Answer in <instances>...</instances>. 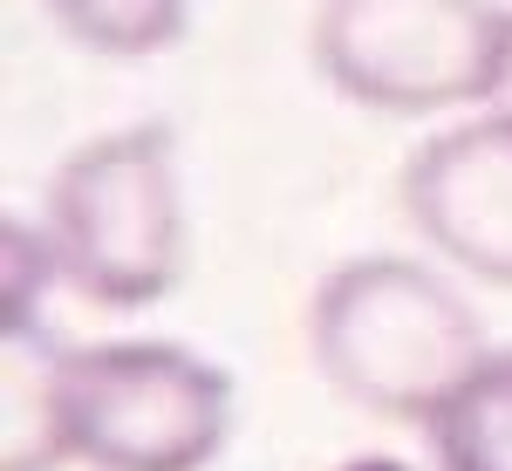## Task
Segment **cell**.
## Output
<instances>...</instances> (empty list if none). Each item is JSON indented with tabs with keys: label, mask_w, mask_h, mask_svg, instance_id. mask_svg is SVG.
<instances>
[{
	"label": "cell",
	"mask_w": 512,
	"mask_h": 471,
	"mask_svg": "<svg viewBox=\"0 0 512 471\" xmlns=\"http://www.w3.org/2000/svg\"><path fill=\"white\" fill-rule=\"evenodd\" d=\"M41 233L55 274L89 308H151L185 274V185L171 123L89 137L48 178Z\"/></svg>",
	"instance_id": "2"
},
{
	"label": "cell",
	"mask_w": 512,
	"mask_h": 471,
	"mask_svg": "<svg viewBox=\"0 0 512 471\" xmlns=\"http://www.w3.org/2000/svg\"><path fill=\"white\" fill-rule=\"evenodd\" d=\"M55 342L41 328H7V471H55L62 410H55Z\"/></svg>",
	"instance_id": "7"
},
{
	"label": "cell",
	"mask_w": 512,
	"mask_h": 471,
	"mask_svg": "<svg viewBox=\"0 0 512 471\" xmlns=\"http://www.w3.org/2000/svg\"><path fill=\"white\" fill-rule=\"evenodd\" d=\"M55 246L41 226L28 219H7L0 226V301H7V328H41V294L55 287Z\"/></svg>",
	"instance_id": "9"
},
{
	"label": "cell",
	"mask_w": 512,
	"mask_h": 471,
	"mask_svg": "<svg viewBox=\"0 0 512 471\" xmlns=\"http://www.w3.org/2000/svg\"><path fill=\"white\" fill-rule=\"evenodd\" d=\"M349 471H396V465H390V458H355Z\"/></svg>",
	"instance_id": "11"
},
{
	"label": "cell",
	"mask_w": 512,
	"mask_h": 471,
	"mask_svg": "<svg viewBox=\"0 0 512 471\" xmlns=\"http://www.w3.org/2000/svg\"><path fill=\"white\" fill-rule=\"evenodd\" d=\"M55 410L89 471H198L233 431V376L178 342H89L55 355Z\"/></svg>",
	"instance_id": "3"
},
{
	"label": "cell",
	"mask_w": 512,
	"mask_h": 471,
	"mask_svg": "<svg viewBox=\"0 0 512 471\" xmlns=\"http://www.w3.org/2000/svg\"><path fill=\"white\" fill-rule=\"evenodd\" d=\"M492 110L512 117V48H506V69H499V89H492Z\"/></svg>",
	"instance_id": "10"
},
{
	"label": "cell",
	"mask_w": 512,
	"mask_h": 471,
	"mask_svg": "<svg viewBox=\"0 0 512 471\" xmlns=\"http://www.w3.org/2000/svg\"><path fill=\"white\" fill-rule=\"evenodd\" d=\"M308 342L328 376L369 417L431 424L437 403L485 362V321L444 274L369 253L321 280Z\"/></svg>",
	"instance_id": "1"
},
{
	"label": "cell",
	"mask_w": 512,
	"mask_h": 471,
	"mask_svg": "<svg viewBox=\"0 0 512 471\" xmlns=\"http://www.w3.org/2000/svg\"><path fill=\"white\" fill-rule=\"evenodd\" d=\"M41 7L69 41L96 55H123V62L164 55L192 28V0H41Z\"/></svg>",
	"instance_id": "8"
},
{
	"label": "cell",
	"mask_w": 512,
	"mask_h": 471,
	"mask_svg": "<svg viewBox=\"0 0 512 471\" xmlns=\"http://www.w3.org/2000/svg\"><path fill=\"white\" fill-rule=\"evenodd\" d=\"M403 212L437 253L465 274L512 287V117H485L417 144L403 178Z\"/></svg>",
	"instance_id": "5"
},
{
	"label": "cell",
	"mask_w": 512,
	"mask_h": 471,
	"mask_svg": "<svg viewBox=\"0 0 512 471\" xmlns=\"http://www.w3.org/2000/svg\"><path fill=\"white\" fill-rule=\"evenodd\" d=\"M437 471H512V349H485L431 417Z\"/></svg>",
	"instance_id": "6"
},
{
	"label": "cell",
	"mask_w": 512,
	"mask_h": 471,
	"mask_svg": "<svg viewBox=\"0 0 512 471\" xmlns=\"http://www.w3.org/2000/svg\"><path fill=\"white\" fill-rule=\"evenodd\" d=\"M512 48L499 0H321L315 69L383 117H437L492 103Z\"/></svg>",
	"instance_id": "4"
}]
</instances>
